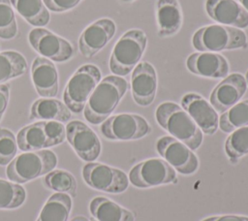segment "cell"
I'll return each instance as SVG.
<instances>
[{"mask_svg":"<svg viewBox=\"0 0 248 221\" xmlns=\"http://www.w3.org/2000/svg\"><path fill=\"white\" fill-rule=\"evenodd\" d=\"M192 45L198 51L218 52L246 48L248 39L242 29L223 24H211L194 33Z\"/></svg>","mask_w":248,"mask_h":221,"instance_id":"obj_3","label":"cell"},{"mask_svg":"<svg viewBox=\"0 0 248 221\" xmlns=\"http://www.w3.org/2000/svg\"><path fill=\"white\" fill-rule=\"evenodd\" d=\"M247 90L245 77L239 73L228 75L210 94V104L218 112H225L239 102Z\"/></svg>","mask_w":248,"mask_h":221,"instance_id":"obj_15","label":"cell"},{"mask_svg":"<svg viewBox=\"0 0 248 221\" xmlns=\"http://www.w3.org/2000/svg\"><path fill=\"white\" fill-rule=\"evenodd\" d=\"M47 10L54 13H63L74 9L81 0H43Z\"/></svg>","mask_w":248,"mask_h":221,"instance_id":"obj_34","label":"cell"},{"mask_svg":"<svg viewBox=\"0 0 248 221\" xmlns=\"http://www.w3.org/2000/svg\"><path fill=\"white\" fill-rule=\"evenodd\" d=\"M156 20L160 38H168L175 35L183 22L182 9L178 0H157Z\"/></svg>","mask_w":248,"mask_h":221,"instance_id":"obj_20","label":"cell"},{"mask_svg":"<svg viewBox=\"0 0 248 221\" xmlns=\"http://www.w3.org/2000/svg\"><path fill=\"white\" fill-rule=\"evenodd\" d=\"M205 11L211 19L223 25L248 27V12L235 0H206Z\"/></svg>","mask_w":248,"mask_h":221,"instance_id":"obj_18","label":"cell"},{"mask_svg":"<svg viewBox=\"0 0 248 221\" xmlns=\"http://www.w3.org/2000/svg\"><path fill=\"white\" fill-rule=\"evenodd\" d=\"M147 46L146 34L140 29L125 32L114 45L109 57V70L112 74L124 77L140 63Z\"/></svg>","mask_w":248,"mask_h":221,"instance_id":"obj_4","label":"cell"},{"mask_svg":"<svg viewBox=\"0 0 248 221\" xmlns=\"http://www.w3.org/2000/svg\"><path fill=\"white\" fill-rule=\"evenodd\" d=\"M17 34V24L10 0H0V38L11 40Z\"/></svg>","mask_w":248,"mask_h":221,"instance_id":"obj_31","label":"cell"},{"mask_svg":"<svg viewBox=\"0 0 248 221\" xmlns=\"http://www.w3.org/2000/svg\"><path fill=\"white\" fill-rule=\"evenodd\" d=\"M202 221H248V216L241 215H220L207 217Z\"/></svg>","mask_w":248,"mask_h":221,"instance_id":"obj_36","label":"cell"},{"mask_svg":"<svg viewBox=\"0 0 248 221\" xmlns=\"http://www.w3.org/2000/svg\"><path fill=\"white\" fill-rule=\"evenodd\" d=\"M71 209V196L57 192L47 199L36 221H68Z\"/></svg>","mask_w":248,"mask_h":221,"instance_id":"obj_25","label":"cell"},{"mask_svg":"<svg viewBox=\"0 0 248 221\" xmlns=\"http://www.w3.org/2000/svg\"><path fill=\"white\" fill-rule=\"evenodd\" d=\"M66 139L83 161L93 162L101 153V142L97 134L82 121L72 120L66 125Z\"/></svg>","mask_w":248,"mask_h":221,"instance_id":"obj_12","label":"cell"},{"mask_svg":"<svg viewBox=\"0 0 248 221\" xmlns=\"http://www.w3.org/2000/svg\"><path fill=\"white\" fill-rule=\"evenodd\" d=\"M71 110L61 101L54 98L36 100L30 110V118L38 120H54L67 122L71 118Z\"/></svg>","mask_w":248,"mask_h":221,"instance_id":"obj_22","label":"cell"},{"mask_svg":"<svg viewBox=\"0 0 248 221\" xmlns=\"http://www.w3.org/2000/svg\"><path fill=\"white\" fill-rule=\"evenodd\" d=\"M26 69L27 62L21 53L15 50L0 52V84L23 75Z\"/></svg>","mask_w":248,"mask_h":221,"instance_id":"obj_26","label":"cell"},{"mask_svg":"<svg viewBox=\"0 0 248 221\" xmlns=\"http://www.w3.org/2000/svg\"><path fill=\"white\" fill-rule=\"evenodd\" d=\"M57 165V156L48 149L26 151L15 157L8 165L6 174L16 183H25L48 174Z\"/></svg>","mask_w":248,"mask_h":221,"instance_id":"obj_5","label":"cell"},{"mask_svg":"<svg viewBox=\"0 0 248 221\" xmlns=\"http://www.w3.org/2000/svg\"><path fill=\"white\" fill-rule=\"evenodd\" d=\"M128 88V81L122 77L110 75L104 78L85 104L84 118L94 125L103 123L115 110Z\"/></svg>","mask_w":248,"mask_h":221,"instance_id":"obj_1","label":"cell"},{"mask_svg":"<svg viewBox=\"0 0 248 221\" xmlns=\"http://www.w3.org/2000/svg\"><path fill=\"white\" fill-rule=\"evenodd\" d=\"M17 146L22 151H35L50 147L46 137L44 120L21 128L16 135Z\"/></svg>","mask_w":248,"mask_h":221,"instance_id":"obj_23","label":"cell"},{"mask_svg":"<svg viewBox=\"0 0 248 221\" xmlns=\"http://www.w3.org/2000/svg\"><path fill=\"white\" fill-rule=\"evenodd\" d=\"M156 149L164 160L181 174H193L199 169L197 155L185 143L173 137L160 138L156 142Z\"/></svg>","mask_w":248,"mask_h":221,"instance_id":"obj_11","label":"cell"},{"mask_svg":"<svg viewBox=\"0 0 248 221\" xmlns=\"http://www.w3.org/2000/svg\"><path fill=\"white\" fill-rule=\"evenodd\" d=\"M28 42L39 54L51 61L65 62L75 54L69 41L42 27H36L28 33Z\"/></svg>","mask_w":248,"mask_h":221,"instance_id":"obj_10","label":"cell"},{"mask_svg":"<svg viewBox=\"0 0 248 221\" xmlns=\"http://www.w3.org/2000/svg\"><path fill=\"white\" fill-rule=\"evenodd\" d=\"M71 221H90V220L85 216H76Z\"/></svg>","mask_w":248,"mask_h":221,"instance_id":"obj_37","label":"cell"},{"mask_svg":"<svg viewBox=\"0 0 248 221\" xmlns=\"http://www.w3.org/2000/svg\"><path fill=\"white\" fill-rule=\"evenodd\" d=\"M116 25L110 18L104 17L89 24L80 34L78 50L82 56L91 58L96 55L112 39Z\"/></svg>","mask_w":248,"mask_h":221,"instance_id":"obj_13","label":"cell"},{"mask_svg":"<svg viewBox=\"0 0 248 221\" xmlns=\"http://www.w3.org/2000/svg\"><path fill=\"white\" fill-rule=\"evenodd\" d=\"M239 2L242 5V7L248 12V0H239Z\"/></svg>","mask_w":248,"mask_h":221,"instance_id":"obj_38","label":"cell"},{"mask_svg":"<svg viewBox=\"0 0 248 221\" xmlns=\"http://www.w3.org/2000/svg\"><path fill=\"white\" fill-rule=\"evenodd\" d=\"M31 79L37 93L44 98L55 97L58 93V72L53 62L43 56L34 59Z\"/></svg>","mask_w":248,"mask_h":221,"instance_id":"obj_19","label":"cell"},{"mask_svg":"<svg viewBox=\"0 0 248 221\" xmlns=\"http://www.w3.org/2000/svg\"><path fill=\"white\" fill-rule=\"evenodd\" d=\"M156 70L147 61H140L131 76V92L134 101L141 107L151 105L157 92Z\"/></svg>","mask_w":248,"mask_h":221,"instance_id":"obj_14","label":"cell"},{"mask_svg":"<svg viewBox=\"0 0 248 221\" xmlns=\"http://www.w3.org/2000/svg\"><path fill=\"white\" fill-rule=\"evenodd\" d=\"M10 98V85L9 84H0V120L2 119L6 109L8 107Z\"/></svg>","mask_w":248,"mask_h":221,"instance_id":"obj_35","label":"cell"},{"mask_svg":"<svg viewBox=\"0 0 248 221\" xmlns=\"http://www.w3.org/2000/svg\"><path fill=\"white\" fill-rule=\"evenodd\" d=\"M101 77L100 69L93 64L82 65L73 74L63 93L64 104L71 111L78 113L83 110Z\"/></svg>","mask_w":248,"mask_h":221,"instance_id":"obj_6","label":"cell"},{"mask_svg":"<svg viewBox=\"0 0 248 221\" xmlns=\"http://www.w3.org/2000/svg\"><path fill=\"white\" fill-rule=\"evenodd\" d=\"M155 117L164 130L192 150L201 146L203 139L202 132L188 112L179 105L172 102L160 104L156 109Z\"/></svg>","mask_w":248,"mask_h":221,"instance_id":"obj_2","label":"cell"},{"mask_svg":"<svg viewBox=\"0 0 248 221\" xmlns=\"http://www.w3.org/2000/svg\"><path fill=\"white\" fill-rule=\"evenodd\" d=\"M89 210L97 221H135L132 211L106 197L93 198Z\"/></svg>","mask_w":248,"mask_h":221,"instance_id":"obj_21","label":"cell"},{"mask_svg":"<svg viewBox=\"0 0 248 221\" xmlns=\"http://www.w3.org/2000/svg\"><path fill=\"white\" fill-rule=\"evenodd\" d=\"M245 79H246V82H247V86H248V70L246 72V75H245Z\"/></svg>","mask_w":248,"mask_h":221,"instance_id":"obj_39","label":"cell"},{"mask_svg":"<svg viewBox=\"0 0 248 221\" xmlns=\"http://www.w3.org/2000/svg\"><path fill=\"white\" fill-rule=\"evenodd\" d=\"M100 130L110 141H135L147 136L151 132V126L141 115L120 113L108 117Z\"/></svg>","mask_w":248,"mask_h":221,"instance_id":"obj_7","label":"cell"},{"mask_svg":"<svg viewBox=\"0 0 248 221\" xmlns=\"http://www.w3.org/2000/svg\"><path fill=\"white\" fill-rule=\"evenodd\" d=\"M17 142L12 131L0 127V166H6L16 157Z\"/></svg>","mask_w":248,"mask_h":221,"instance_id":"obj_32","label":"cell"},{"mask_svg":"<svg viewBox=\"0 0 248 221\" xmlns=\"http://www.w3.org/2000/svg\"><path fill=\"white\" fill-rule=\"evenodd\" d=\"M186 67L194 75L208 79L226 78L230 71L228 60L211 51L193 52L186 60Z\"/></svg>","mask_w":248,"mask_h":221,"instance_id":"obj_17","label":"cell"},{"mask_svg":"<svg viewBox=\"0 0 248 221\" xmlns=\"http://www.w3.org/2000/svg\"><path fill=\"white\" fill-rule=\"evenodd\" d=\"M176 177L175 170L164 159L150 158L135 165L128 175L129 182L137 188H149L168 184Z\"/></svg>","mask_w":248,"mask_h":221,"instance_id":"obj_9","label":"cell"},{"mask_svg":"<svg viewBox=\"0 0 248 221\" xmlns=\"http://www.w3.org/2000/svg\"><path fill=\"white\" fill-rule=\"evenodd\" d=\"M225 151L232 160L248 154V125L232 131L225 142Z\"/></svg>","mask_w":248,"mask_h":221,"instance_id":"obj_30","label":"cell"},{"mask_svg":"<svg viewBox=\"0 0 248 221\" xmlns=\"http://www.w3.org/2000/svg\"><path fill=\"white\" fill-rule=\"evenodd\" d=\"M181 105L202 133L206 135L216 133L219 128V116L211 104L202 96L187 93L182 97Z\"/></svg>","mask_w":248,"mask_h":221,"instance_id":"obj_16","label":"cell"},{"mask_svg":"<svg viewBox=\"0 0 248 221\" xmlns=\"http://www.w3.org/2000/svg\"><path fill=\"white\" fill-rule=\"evenodd\" d=\"M44 126L50 147L58 145L65 141L66 127L62 122L54 120H44Z\"/></svg>","mask_w":248,"mask_h":221,"instance_id":"obj_33","label":"cell"},{"mask_svg":"<svg viewBox=\"0 0 248 221\" xmlns=\"http://www.w3.org/2000/svg\"><path fill=\"white\" fill-rule=\"evenodd\" d=\"M44 182L49 189L59 193L68 194L71 197L76 196L77 181L72 174L63 170H52L44 178Z\"/></svg>","mask_w":248,"mask_h":221,"instance_id":"obj_29","label":"cell"},{"mask_svg":"<svg viewBox=\"0 0 248 221\" xmlns=\"http://www.w3.org/2000/svg\"><path fill=\"white\" fill-rule=\"evenodd\" d=\"M10 2L29 24L42 27L49 22V12L43 0H10Z\"/></svg>","mask_w":248,"mask_h":221,"instance_id":"obj_24","label":"cell"},{"mask_svg":"<svg viewBox=\"0 0 248 221\" xmlns=\"http://www.w3.org/2000/svg\"><path fill=\"white\" fill-rule=\"evenodd\" d=\"M248 125V100L236 103L219 117V128L224 133Z\"/></svg>","mask_w":248,"mask_h":221,"instance_id":"obj_27","label":"cell"},{"mask_svg":"<svg viewBox=\"0 0 248 221\" xmlns=\"http://www.w3.org/2000/svg\"><path fill=\"white\" fill-rule=\"evenodd\" d=\"M82 177L91 188L111 194L124 192L130 183L128 175L123 171L96 162H89L83 166Z\"/></svg>","mask_w":248,"mask_h":221,"instance_id":"obj_8","label":"cell"},{"mask_svg":"<svg viewBox=\"0 0 248 221\" xmlns=\"http://www.w3.org/2000/svg\"><path fill=\"white\" fill-rule=\"evenodd\" d=\"M26 199L25 189L19 184L0 178V209H14Z\"/></svg>","mask_w":248,"mask_h":221,"instance_id":"obj_28","label":"cell"},{"mask_svg":"<svg viewBox=\"0 0 248 221\" xmlns=\"http://www.w3.org/2000/svg\"><path fill=\"white\" fill-rule=\"evenodd\" d=\"M123 2H131V1H134V0H121Z\"/></svg>","mask_w":248,"mask_h":221,"instance_id":"obj_40","label":"cell"},{"mask_svg":"<svg viewBox=\"0 0 248 221\" xmlns=\"http://www.w3.org/2000/svg\"><path fill=\"white\" fill-rule=\"evenodd\" d=\"M90 221H97V220H96V219H91Z\"/></svg>","mask_w":248,"mask_h":221,"instance_id":"obj_41","label":"cell"}]
</instances>
